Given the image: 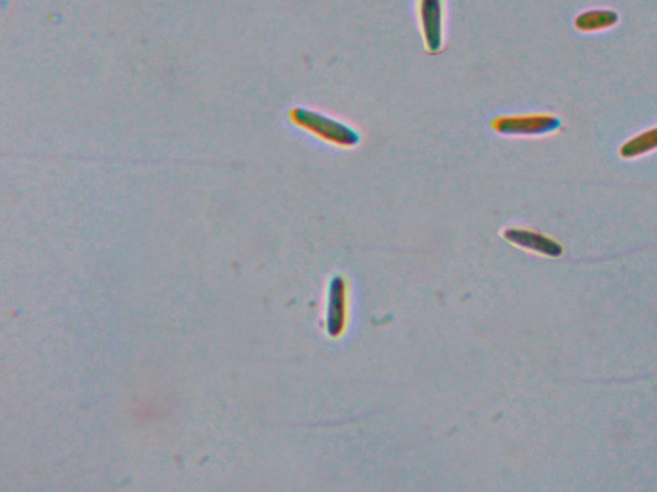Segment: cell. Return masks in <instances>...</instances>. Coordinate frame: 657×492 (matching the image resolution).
<instances>
[{"instance_id": "6da1fadb", "label": "cell", "mask_w": 657, "mask_h": 492, "mask_svg": "<svg viewBox=\"0 0 657 492\" xmlns=\"http://www.w3.org/2000/svg\"><path fill=\"white\" fill-rule=\"evenodd\" d=\"M294 125L311 132L326 143L342 148L356 147L360 143V135L351 126L335 118L325 116L323 113L311 111L307 108H296L291 112Z\"/></svg>"}, {"instance_id": "7a4b0ae2", "label": "cell", "mask_w": 657, "mask_h": 492, "mask_svg": "<svg viewBox=\"0 0 657 492\" xmlns=\"http://www.w3.org/2000/svg\"><path fill=\"white\" fill-rule=\"evenodd\" d=\"M493 130L506 136H541L560 129L559 118L550 115H520L496 118Z\"/></svg>"}, {"instance_id": "3957f363", "label": "cell", "mask_w": 657, "mask_h": 492, "mask_svg": "<svg viewBox=\"0 0 657 492\" xmlns=\"http://www.w3.org/2000/svg\"><path fill=\"white\" fill-rule=\"evenodd\" d=\"M421 33L429 53H439L443 48V0H419Z\"/></svg>"}, {"instance_id": "277c9868", "label": "cell", "mask_w": 657, "mask_h": 492, "mask_svg": "<svg viewBox=\"0 0 657 492\" xmlns=\"http://www.w3.org/2000/svg\"><path fill=\"white\" fill-rule=\"evenodd\" d=\"M505 238L512 244L519 245L521 248L533 250V252L547 255V257L557 258L564 253L563 246L557 241L547 236L538 234V232L510 229L505 232Z\"/></svg>"}, {"instance_id": "5b68a950", "label": "cell", "mask_w": 657, "mask_h": 492, "mask_svg": "<svg viewBox=\"0 0 657 492\" xmlns=\"http://www.w3.org/2000/svg\"><path fill=\"white\" fill-rule=\"evenodd\" d=\"M618 13L611 9H591L575 18V27L583 33L610 29L618 24Z\"/></svg>"}, {"instance_id": "8992f818", "label": "cell", "mask_w": 657, "mask_h": 492, "mask_svg": "<svg viewBox=\"0 0 657 492\" xmlns=\"http://www.w3.org/2000/svg\"><path fill=\"white\" fill-rule=\"evenodd\" d=\"M657 149V126L654 129L641 132L620 148V156L627 159L645 156Z\"/></svg>"}]
</instances>
